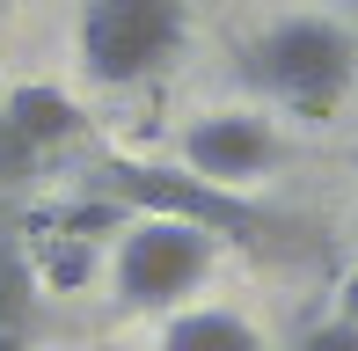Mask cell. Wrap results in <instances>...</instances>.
I'll return each mask as SVG.
<instances>
[{
  "label": "cell",
  "mask_w": 358,
  "mask_h": 351,
  "mask_svg": "<svg viewBox=\"0 0 358 351\" xmlns=\"http://www.w3.org/2000/svg\"><path fill=\"white\" fill-rule=\"evenodd\" d=\"M351 73H358V37L322 15H292L249 44V81L307 124H322L351 95Z\"/></svg>",
  "instance_id": "cell-1"
},
{
  "label": "cell",
  "mask_w": 358,
  "mask_h": 351,
  "mask_svg": "<svg viewBox=\"0 0 358 351\" xmlns=\"http://www.w3.org/2000/svg\"><path fill=\"white\" fill-rule=\"evenodd\" d=\"M190 37L183 0H88L80 8V66L103 88H132L161 73Z\"/></svg>",
  "instance_id": "cell-2"
},
{
  "label": "cell",
  "mask_w": 358,
  "mask_h": 351,
  "mask_svg": "<svg viewBox=\"0 0 358 351\" xmlns=\"http://www.w3.org/2000/svg\"><path fill=\"white\" fill-rule=\"evenodd\" d=\"M103 190L117 205H132V213H146V220H183V227L234 234V242H264L271 234L264 205L234 198V190L205 183V176H190V169H161V162H124V154H110L103 162Z\"/></svg>",
  "instance_id": "cell-3"
},
{
  "label": "cell",
  "mask_w": 358,
  "mask_h": 351,
  "mask_svg": "<svg viewBox=\"0 0 358 351\" xmlns=\"http://www.w3.org/2000/svg\"><path fill=\"white\" fill-rule=\"evenodd\" d=\"M213 271V234L183 220H139L117 242V293L124 308H176Z\"/></svg>",
  "instance_id": "cell-4"
},
{
  "label": "cell",
  "mask_w": 358,
  "mask_h": 351,
  "mask_svg": "<svg viewBox=\"0 0 358 351\" xmlns=\"http://www.w3.org/2000/svg\"><path fill=\"white\" fill-rule=\"evenodd\" d=\"M271 162H278V139H271V124L249 117V110H213V117H198L183 132V169L205 176V183H220V190H241Z\"/></svg>",
  "instance_id": "cell-5"
},
{
  "label": "cell",
  "mask_w": 358,
  "mask_h": 351,
  "mask_svg": "<svg viewBox=\"0 0 358 351\" xmlns=\"http://www.w3.org/2000/svg\"><path fill=\"white\" fill-rule=\"evenodd\" d=\"M0 110H8V124H15V132H22L37 154H44V147H66V139H80V124H88V117H80V103H73V95H59L52 81H22Z\"/></svg>",
  "instance_id": "cell-6"
},
{
  "label": "cell",
  "mask_w": 358,
  "mask_h": 351,
  "mask_svg": "<svg viewBox=\"0 0 358 351\" xmlns=\"http://www.w3.org/2000/svg\"><path fill=\"white\" fill-rule=\"evenodd\" d=\"M161 351H264L234 308H183L161 329Z\"/></svg>",
  "instance_id": "cell-7"
},
{
  "label": "cell",
  "mask_w": 358,
  "mask_h": 351,
  "mask_svg": "<svg viewBox=\"0 0 358 351\" xmlns=\"http://www.w3.org/2000/svg\"><path fill=\"white\" fill-rule=\"evenodd\" d=\"M37 278L59 285V293H73V285L95 278V249L80 242V234H44V249H37Z\"/></svg>",
  "instance_id": "cell-8"
},
{
  "label": "cell",
  "mask_w": 358,
  "mask_h": 351,
  "mask_svg": "<svg viewBox=\"0 0 358 351\" xmlns=\"http://www.w3.org/2000/svg\"><path fill=\"white\" fill-rule=\"evenodd\" d=\"M29 315H37V271L22 249L0 242V329H29Z\"/></svg>",
  "instance_id": "cell-9"
},
{
  "label": "cell",
  "mask_w": 358,
  "mask_h": 351,
  "mask_svg": "<svg viewBox=\"0 0 358 351\" xmlns=\"http://www.w3.org/2000/svg\"><path fill=\"white\" fill-rule=\"evenodd\" d=\"M37 162H44V154L29 147V139L8 124V110H0V190H22L29 176H37Z\"/></svg>",
  "instance_id": "cell-10"
},
{
  "label": "cell",
  "mask_w": 358,
  "mask_h": 351,
  "mask_svg": "<svg viewBox=\"0 0 358 351\" xmlns=\"http://www.w3.org/2000/svg\"><path fill=\"white\" fill-rule=\"evenodd\" d=\"M292 351H358V322H344V315H336V322H315Z\"/></svg>",
  "instance_id": "cell-11"
},
{
  "label": "cell",
  "mask_w": 358,
  "mask_h": 351,
  "mask_svg": "<svg viewBox=\"0 0 358 351\" xmlns=\"http://www.w3.org/2000/svg\"><path fill=\"white\" fill-rule=\"evenodd\" d=\"M344 322H358V271L344 278Z\"/></svg>",
  "instance_id": "cell-12"
},
{
  "label": "cell",
  "mask_w": 358,
  "mask_h": 351,
  "mask_svg": "<svg viewBox=\"0 0 358 351\" xmlns=\"http://www.w3.org/2000/svg\"><path fill=\"white\" fill-rule=\"evenodd\" d=\"M0 351H29V344H22V329H0Z\"/></svg>",
  "instance_id": "cell-13"
}]
</instances>
